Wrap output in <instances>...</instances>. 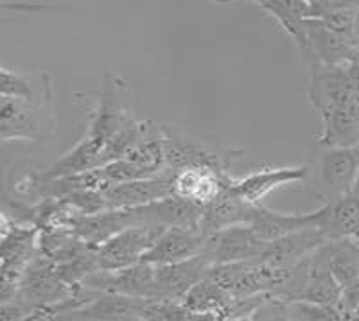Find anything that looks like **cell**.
Wrapping results in <instances>:
<instances>
[{
	"instance_id": "obj_1",
	"label": "cell",
	"mask_w": 359,
	"mask_h": 321,
	"mask_svg": "<svg viewBox=\"0 0 359 321\" xmlns=\"http://www.w3.org/2000/svg\"><path fill=\"white\" fill-rule=\"evenodd\" d=\"M126 83L115 74H102L99 102L90 117L86 137L110 146L115 137L133 124L126 102Z\"/></svg>"
},
{
	"instance_id": "obj_2",
	"label": "cell",
	"mask_w": 359,
	"mask_h": 321,
	"mask_svg": "<svg viewBox=\"0 0 359 321\" xmlns=\"http://www.w3.org/2000/svg\"><path fill=\"white\" fill-rule=\"evenodd\" d=\"M162 232L163 226L137 224V226H130L123 232L115 233L99 248H95V261H97L99 269L115 271V269L139 264Z\"/></svg>"
},
{
	"instance_id": "obj_3",
	"label": "cell",
	"mask_w": 359,
	"mask_h": 321,
	"mask_svg": "<svg viewBox=\"0 0 359 321\" xmlns=\"http://www.w3.org/2000/svg\"><path fill=\"white\" fill-rule=\"evenodd\" d=\"M155 275L156 268L149 262H139L124 269L107 271L99 269L83 280L81 287L95 293H115L126 294V296L155 298Z\"/></svg>"
},
{
	"instance_id": "obj_4",
	"label": "cell",
	"mask_w": 359,
	"mask_h": 321,
	"mask_svg": "<svg viewBox=\"0 0 359 321\" xmlns=\"http://www.w3.org/2000/svg\"><path fill=\"white\" fill-rule=\"evenodd\" d=\"M322 200H332L354 191L359 176L358 147H320L316 160Z\"/></svg>"
},
{
	"instance_id": "obj_5",
	"label": "cell",
	"mask_w": 359,
	"mask_h": 321,
	"mask_svg": "<svg viewBox=\"0 0 359 321\" xmlns=\"http://www.w3.org/2000/svg\"><path fill=\"white\" fill-rule=\"evenodd\" d=\"M266 244L268 243L253 232L250 224H236V226L210 233L207 239L205 253L210 257L212 266L257 261L264 252Z\"/></svg>"
},
{
	"instance_id": "obj_6",
	"label": "cell",
	"mask_w": 359,
	"mask_h": 321,
	"mask_svg": "<svg viewBox=\"0 0 359 321\" xmlns=\"http://www.w3.org/2000/svg\"><path fill=\"white\" fill-rule=\"evenodd\" d=\"M212 261L207 253L172 264L155 266V298L158 301H184L187 293L207 277Z\"/></svg>"
},
{
	"instance_id": "obj_7",
	"label": "cell",
	"mask_w": 359,
	"mask_h": 321,
	"mask_svg": "<svg viewBox=\"0 0 359 321\" xmlns=\"http://www.w3.org/2000/svg\"><path fill=\"white\" fill-rule=\"evenodd\" d=\"M307 219L329 240L355 237L359 233V189L323 201L316 210L307 212Z\"/></svg>"
},
{
	"instance_id": "obj_8",
	"label": "cell",
	"mask_w": 359,
	"mask_h": 321,
	"mask_svg": "<svg viewBox=\"0 0 359 321\" xmlns=\"http://www.w3.org/2000/svg\"><path fill=\"white\" fill-rule=\"evenodd\" d=\"M311 176V165H284V167H264L257 171L248 172L243 178H233L229 191L246 200L248 203L262 205V200L275 189L293 185L298 182H306Z\"/></svg>"
},
{
	"instance_id": "obj_9",
	"label": "cell",
	"mask_w": 359,
	"mask_h": 321,
	"mask_svg": "<svg viewBox=\"0 0 359 321\" xmlns=\"http://www.w3.org/2000/svg\"><path fill=\"white\" fill-rule=\"evenodd\" d=\"M306 33L309 47L302 53L304 63L318 61L323 65H347L351 61L359 60L358 41L334 33L320 18H307Z\"/></svg>"
},
{
	"instance_id": "obj_10",
	"label": "cell",
	"mask_w": 359,
	"mask_h": 321,
	"mask_svg": "<svg viewBox=\"0 0 359 321\" xmlns=\"http://www.w3.org/2000/svg\"><path fill=\"white\" fill-rule=\"evenodd\" d=\"M163 146H165L168 167L175 172L185 167H210L219 172H229L233 160L241 155L233 151H210L172 133L168 128H163Z\"/></svg>"
},
{
	"instance_id": "obj_11",
	"label": "cell",
	"mask_w": 359,
	"mask_h": 321,
	"mask_svg": "<svg viewBox=\"0 0 359 321\" xmlns=\"http://www.w3.org/2000/svg\"><path fill=\"white\" fill-rule=\"evenodd\" d=\"M101 192L108 208L144 207L175 194V171H165L153 178L111 183Z\"/></svg>"
},
{
	"instance_id": "obj_12",
	"label": "cell",
	"mask_w": 359,
	"mask_h": 321,
	"mask_svg": "<svg viewBox=\"0 0 359 321\" xmlns=\"http://www.w3.org/2000/svg\"><path fill=\"white\" fill-rule=\"evenodd\" d=\"M207 239L208 235L198 230H187L180 226L163 228V232L160 233L155 244L144 255L142 262L163 266L185 261V259L203 253L207 248Z\"/></svg>"
},
{
	"instance_id": "obj_13",
	"label": "cell",
	"mask_w": 359,
	"mask_h": 321,
	"mask_svg": "<svg viewBox=\"0 0 359 321\" xmlns=\"http://www.w3.org/2000/svg\"><path fill=\"white\" fill-rule=\"evenodd\" d=\"M45 118L33 101L18 97H4L0 106V139L9 140H40L45 137Z\"/></svg>"
},
{
	"instance_id": "obj_14",
	"label": "cell",
	"mask_w": 359,
	"mask_h": 321,
	"mask_svg": "<svg viewBox=\"0 0 359 321\" xmlns=\"http://www.w3.org/2000/svg\"><path fill=\"white\" fill-rule=\"evenodd\" d=\"M147 303L146 298L92 291L90 300L63 320H146Z\"/></svg>"
},
{
	"instance_id": "obj_15",
	"label": "cell",
	"mask_w": 359,
	"mask_h": 321,
	"mask_svg": "<svg viewBox=\"0 0 359 321\" xmlns=\"http://www.w3.org/2000/svg\"><path fill=\"white\" fill-rule=\"evenodd\" d=\"M232 179L230 172L210 167H185L175 172V194L205 207L229 191Z\"/></svg>"
},
{
	"instance_id": "obj_16",
	"label": "cell",
	"mask_w": 359,
	"mask_h": 321,
	"mask_svg": "<svg viewBox=\"0 0 359 321\" xmlns=\"http://www.w3.org/2000/svg\"><path fill=\"white\" fill-rule=\"evenodd\" d=\"M327 240L329 239L320 232L318 228L307 226L304 230L287 233L280 239H275L266 244L264 252L255 262H264V264L278 266V268H290V266H294L307 259L314 250H318Z\"/></svg>"
},
{
	"instance_id": "obj_17",
	"label": "cell",
	"mask_w": 359,
	"mask_h": 321,
	"mask_svg": "<svg viewBox=\"0 0 359 321\" xmlns=\"http://www.w3.org/2000/svg\"><path fill=\"white\" fill-rule=\"evenodd\" d=\"M236 300L232 293L207 275L189 291L184 305L194 320H232Z\"/></svg>"
},
{
	"instance_id": "obj_18",
	"label": "cell",
	"mask_w": 359,
	"mask_h": 321,
	"mask_svg": "<svg viewBox=\"0 0 359 321\" xmlns=\"http://www.w3.org/2000/svg\"><path fill=\"white\" fill-rule=\"evenodd\" d=\"M322 133L318 147L359 146V99L320 114Z\"/></svg>"
},
{
	"instance_id": "obj_19",
	"label": "cell",
	"mask_w": 359,
	"mask_h": 321,
	"mask_svg": "<svg viewBox=\"0 0 359 321\" xmlns=\"http://www.w3.org/2000/svg\"><path fill=\"white\" fill-rule=\"evenodd\" d=\"M257 208L259 205L248 203V201L236 196L233 192L224 191L212 203L203 207L201 232L205 235H210V233L236 226V224H250Z\"/></svg>"
},
{
	"instance_id": "obj_20",
	"label": "cell",
	"mask_w": 359,
	"mask_h": 321,
	"mask_svg": "<svg viewBox=\"0 0 359 321\" xmlns=\"http://www.w3.org/2000/svg\"><path fill=\"white\" fill-rule=\"evenodd\" d=\"M264 13L273 18L282 31H286L300 53H306L309 47L306 33V20L313 17V8L306 0H253Z\"/></svg>"
},
{
	"instance_id": "obj_21",
	"label": "cell",
	"mask_w": 359,
	"mask_h": 321,
	"mask_svg": "<svg viewBox=\"0 0 359 321\" xmlns=\"http://www.w3.org/2000/svg\"><path fill=\"white\" fill-rule=\"evenodd\" d=\"M144 212L153 224L158 226H180L187 230L201 232V217H203V205L189 201L185 198L171 194L155 203L144 205Z\"/></svg>"
},
{
	"instance_id": "obj_22",
	"label": "cell",
	"mask_w": 359,
	"mask_h": 321,
	"mask_svg": "<svg viewBox=\"0 0 359 321\" xmlns=\"http://www.w3.org/2000/svg\"><path fill=\"white\" fill-rule=\"evenodd\" d=\"M343 285L339 284L334 273L331 271L327 261L323 259L318 250L311 253L309 271H307L306 287L302 291V296L298 300L313 301V303L325 305V307H336L343 298Z\"/></svg>"
},
{
	"instance_id": "obj_23",
	"label": "cell",
	"mask_w": 359,
	"mask_h": 321,
	"mask_svg": "<svg viewBox=\"0 0 359 321\" xmlns=\"http://www.w3.org/2000/svg\"><path fill=\"white\" fill-rule=\"evenodd\" d=\"M343 289L359 282V244L352 237L331 239L318 248Z\"/></svg>"
},
{
	"instance_id": "obj_24",
	"label": "cell",
	"mask_w": 359,
	"mask_h": 321,
	"mask_svg": "<svg viewBox=\"0 0 359 321\" xmlns=\"http://www.w3.org/2000/svg\"><path fill=\"white\" fill-rule=\"evenodd\" d=\"M250 226L253 228V232L257 233L262 240L271 243V240L280 239L287 233L304 230V228L311 226V223L307 219V214H298V212L284 214V212H273L259 205Z\"/></svg>"
},
{
	"instance_id": "obj_25",
	"label": "cell",
	"mask_w": 359,
	"mask_h": 321,
	"mask_svg": "<svg viewBox=\"0 0 359 321\" xmlns=\"http://www.w3.org/2000/svg\"><path fill=\"white\" fill-rule=\"evenodd\" d=\"M0 94L4 97H18L25 101H33V88L29 86L27 79H24L18 74L11 72L9 69L2 67V85H0Z\"/></svg>"
},
{
	"instance_id": "obj_26",
	"label": "cell",
	"mask_w": 359,
	"mask_h": 321,
	"mask_svg": "<svg viewBox=\"0 0 359 321\" xmlns=\"http://www.w3.org/2000/svg\"><path fill=\"white\" fill-rule=\"evenodd\" d=\"M338 310L341 314V320H359V282L343 291Z\"/></svg>"
},
{
	"instance_id": "obj_27",
	"label": "cell",
	"mask_w": 359,
	"mask_h": 321,
	"mask_svg": "<svg viewBox=\"0 0 359 321\" xmlns=\"http://www.w3.org/2000/svg\"><path fill=\"white\" fill-rule=\"evenodd\" d=\"M354 34H355V41H358V45H359V11H358V15H355V24H354Z\"/></svg>"
},
{
	"instance_id": "obj_28",
	"label": "cell",
	"mask_w": 359,
	"mask_h": 321,
	"mask_svg": "<svg viewBox=\"0 0 359 321\" xmlns=\"http://www.w3.org/2000/svg\"><path fill=\"white\" fill-rule=\"evenodd\" d=\"M352 239H354V240H355V243H358V244H359V233H358V235H355V237H352Z\"/></svg>"
},
{
	"instance_id": "obj_29",
	"label": "cell",
	"mask_w": 359,
	"mask_h": 321,
	"mask_svg": "<svg viewBox=\"0 0 359 321\" xmlns=\"http://www.w3.org/2000/svg\"><path fill=\"white\" fill-rule=\"evenodd\" d=\"M358 151H359V146H358ZM354 189H359V176H358V183H355Z\"/></svg>"
},
{
	"instance_id": "obj_30",
	"label": "cell",
	"mask_w": 359,
	"mask_h": 321,
	"mask_svg": "<svg viewBox=\"0 0 359 321\" xmlns=\"http://www.w3.org/2000/svg\"><path fill=\"white\" fill-rule=\"evenodd\" d=\"M306 2H309V4H313V2H316V0H306Z\"/></svg>"
}]
</instances>
